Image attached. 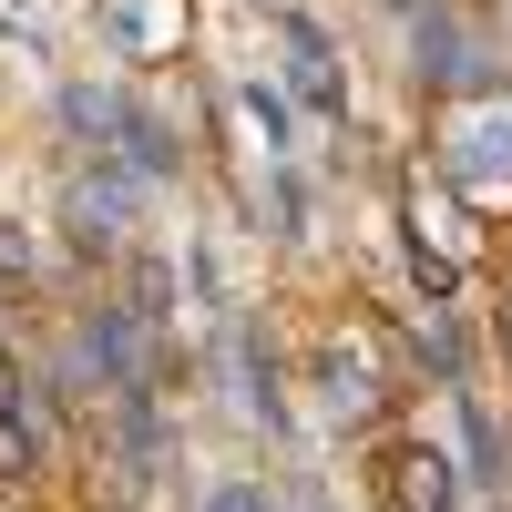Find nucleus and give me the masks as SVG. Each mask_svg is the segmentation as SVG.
<instances>
[{"instance_id":"9","label":"nucleus","mask_w":512,"mask_h":512,"mask_svg":"<svg viewBox=\"0 0 512 512\" xmlns=\"http://www.w3.org/2000/svg\"><path fill=\"white\" fill-rule=\"evenodd\" d=\"M205 512H267V502H256V492H216V502H205Z\"/></svg>"},{"instance_id":"7","label":"nucleus","mask_w":512,"mask_h":512,"mask_svg":"<svg viewBox=\"0 0 512 512\" xmlns=\"http://www.w3.org/2000/svg\"><path fill=\"white\" fill-rule=\"evenodd\" d=\"M113 41H123V52H154V41H164L154 0H113Z\"/></svg>"},{"instance_id":"2","label":"nucleus","mask_w":512,"mask_h":512,"mask_svg":"<svg viewBox=\"0 0 512 512\" xmlns=\"http://www.w3.org/2000/svg\"><path fill=\"white\" fill-rule=\"evenodd\" d=\"M62 216H72L82 246H123V226H134V195H123L113 175H72V185H62Z\"/></svg>"},{"instance_id":"5","label":"nucleus","mask_w":512,"mask_h":512,"mask_svg":"<svg viewBox=\"0 0 512 512\" xmlns=\"http://www.w3.org/2000/svg\"><path fill=\"white\" fill-rule=\"evenodd\" d=\"M277 41H287V82H297V93H308L318 113H338V72H328V41H318V21H277Z\"/></svg>"},{"instance_id":"4","label":"nucleus","mask_w":512,"mask_h":512,"mask_svg":"<svg viewBox=\"0 0 512 512\" xmlns=\"http://www.w3.org/2000/svg\"><path fill=\"white\" fill-rule=\"evenodd\" d=\"M31 472H41V420H31V400H21L11 359H0V482H31Z\"/></svg>"},{"instance_id":"10","label":"nucleus","mask_w":512,"mask_h":512,"mask_svg":"<svg viewBox=\"0 0 512 512\" xmlns=\"http://www.w3.org/2000/svg\"><path fill=\"white\" fill-rule=\"evenodd\" d=\"M502 349H512V287H502Z\"/></svg>"},{"instance_id":"3","label":"nucleus","mask_w":512,"mask_h":512,"mask_svg":"<svg viewBox=\"0 0 512 512\" xmlns=\"http://www.w3.org/2000/svg\"><path fill=\"white\" fill-rule=\"evenodd\" d=\"M451 164H461V175H502V164H512V93H492V103L451 134Z\"/></svg>"},{"instance_id":"6","label":"nucleus","mask_w":512,"mask_h":512,"mask_svg":"<svg viewBox=\"0 0 512 512\" xmlns=\"http://www.w3.org/2000/svg\"><path fill=\"white\" fill-rule=\"evenodd\" d=\"M420 72H431V82H482L472 31H461V21H420Z\"/></svg>"},{"instance_id":"8","label":"nucleus","mask_w":512,"mask_h":512,"mask_svg":"<svg viewBox=\"0 0 512 512\" xmlns=\"http://www.w3.org/2000/svg\"><path fill=\"white\" fill-rule=\"evenodd\" d=\"M420 359H431V369H461V338H451V318H420Z\"/></svg>"},{"instance_id":"1","label":"nucleus","mask_w":512,"mask_h":512,"mask_svg":"<svg viewBox=\"0 0 512 512\" xmlns=\"http://www.w3.org/2000/svg\"><path fill=\"white\" fill-rule=\"evenodd\" d=\"M379 512H451V461L431 441H400L379 461Z\"/></svg>"}]
</instances>
